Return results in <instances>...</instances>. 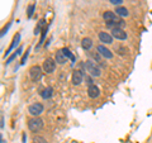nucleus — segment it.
Segmentation results:
<instances>
[{"label": "nucleus", "mask_w": 152, "mask_h": 143, "mask_svg": "<svg viewBox=\"0 0 152 143\" xmlns=\"http://www.w3.org/2000/svg\"><path fill=\"white\" fill-rule=\"evenodd\" d=\"M84 66H85L86 71L91 76H96V77H98V76H100V74H102L100 69H99L98 66H96V63L93 62V61H86V62L84 63Z\"/></svg>", "instance_id": "2"}, {"label": "nucleus", "mask_w": 152, "mask_h": 143, "mask_svg": "<svg viewBox=\"0 0 152 143\" xmlns=\"http://www.w3.org/2000/svg\"><path fill=\"white\" fill-rule=\"evenodd\" d=\"M85 81H86V84L89 85V86H91V85H93V80L90 79L89 76H86V77H85Z\"/></svg>", "instance_id": "21"}, {"label": "nucleus", "mask_w": 152, "mask_h": 143, "mask_svg": "<svg viewBox=\"0 0 152 143\" xmlns=\"http://www.w3.org/2000/svg\"><path fill=\"white\" fill-rule=\"evenodd\" d=\"M33 143H47V141L43 137H39V136H36L33 138Z\"/></svg>", "instance_id": "18"}, {"label": "nucleus", "mask_w": 152, "mask_h": 143, "mask_svg": "<svg viewBox=\"0 0 152 143\" xmlns=\"http://www.w3.org/2000/svg\"><path fill=\"white\" fill-rule=\"evenodd\" d=\"M42 69H43V71L46 74H52L56 69V62L52 58H47V60H45Z\"/></svg>", "instance_id": "3"}, {"label": "nucleus", "mask_w": 152, "mask_h": 143, "mask_svg": "<svg viewBox=\"0 0 152 143\" xmlns=\"http://www.w3.org/2000/svg\"><path fill=\"white\" fill-rule=\"evenodd\" d=\"M28 52H29V50H28V51L26 52V55L23 56V58H22V62H20L22 65H24V63H26V60H27V57H28Z\"/></svg>", "instance_id": "22"}, {"label": "nucleus", "mask_w": 152, "mask_h": 143, "mask_svg": "<svg viewBox=\"0 0 152 143\" xmlns=\"http://www.w3.org/2000/svg\"><path fill=\"white\" fill-rule=\"evenodd\" d=\"M103 18H104V20H105L107 24H108V26H110V27L118 20L117 14H115V13H113V12H105V13L103 14Z\"/></svg>", "instance_id": "6"}, {"label": "nucleus", "mask_w": 152, "mask_h": 143, "mask_svg": "<svg viewBox=\"0 0 152 143\" xmlns=\"http://www.w3.org/2000/svg\"><path fill=\"white\" fill-rule=\"evenodd\" d=\"M115 12H117V15H119V17H127L128 14H129V12L127 10V8H123V7H117Z\"/></svg>", "instance_id": "15"}, {"label": "nucleus", "mask_w": 152, "mask_h": 143, "mask_svg": "<svg viewBox=\"0 0 152 143\" xmlns=\"http://www.w3.org/2000/svg\"><path fill=\"white\" fill-rule=\"evenodd\" d=\"M112 36L117 39H126L127 38V33L122 29V28H113L112 29Z\"/></svg>", "instance_id": "8"}, {"label": "nucleus", "mask_w": 152, "mask_h": 143, "mask_svg": "<svg viewBox=\"0 0 152 143\" xmlns=\"http://www.w3.org/2000/svg\"><path fill=\"white\" fill-rule=\"evenodd\" d=\"M0 127H1V129L4 128V117L1 115V124H0Z\"/></svg>", "instance_id": "24"}, {"label": "nucleus", "mask_w": 152, "mask_h": 143, "mask_svg": "<svg viewBox=\"0 0 152 143\" xmlns=\"http://www.w3.org/2000/svg\"><path fill=\"white\" fill-rule=\"evenodd\" d=\"M28 128H29V131L34 132V133L41 131L42 128H43V120L39 119V118H37V117L32 118V119L28 120Z\"/></svg>", "instance_id": "1"}, {"label": "nucleus", "mask_w": 152, "mask_h": 143, "mask_svg": "<svg viewBox=\"0 0 152 143\" xmlns=\"http://www.w3.org/2000/svg\"><path fill=\"white\" fill-rule=\"evenodd\" d=\"M28 110H29V113L32 114L33 117H38L39 114L43 113V105L39 103H34V104H32V105L28 108Z\"/></svg>", "instance_id": "5"}, {"label": "nucleus", "mask_w": 152, "mask_h": 143, "mask_svg": "<svg viewBox=\"0 0 152 143\" xmlns=\"http://www.w3.org/2000/svg\"><path fill=\"white\" fill-rule=\"evenodd\" d=\"M29 76L33 81H38L42 77V69L39 66H32L29 70Z\"/></svg>", "instance_id": "4"}, {"label": "nucleus", "mask_w": 152, "mask_h": 143, "mask_svg": "<svg viewBox=\"0 0 152 143\" xmlns=\"http://www.w3.org/2000/svg\"><path fill=\"white\" fill-rule=\"evenodd\" d=\"M66 61H67V58H66V56L64 55L62 50H61V51H57V52H56V62L60 63V65H64Z\"/></svg>", "instance_id": "12"}, {"label": "nucleus", "mask_w": 152, "mask_h": 143, "mask_svg": "<svg viewBox=\"0 0 152 143\" xmlns=\"http://www.w3.org/2000/svg\"><path fill=\"white\" fill-rule=\"evenodd\" d=\"M19 39H20V34H17L15 37H14V39H13V43H12V46L9 47V50L5 52V56H8L9 53H10V51L14 48V47H15L18 43H19Z\"/></svg>", "instance_id": "14"}, {"label": "nucleus", "mask_w": 152, "mask_h": 143, "mask_svg": "<svg viewBox=\"0 0 152 143\" xmlns=\"http://www.w3.org/2000/svg\"><path fill=\"white\" fill-rule=\"evenodd\" d=\"M52 94H53V90H52V88H47V89H45L41 93V96L43 99H50L52 96Z\"/></svg>", "instance_id": "16"}, {"label": "nucleus", "mask_w": 152, "mask_h": 143, "mask_svg": "<svg viewBox=\"0 0 152 143\" xmlns=\"http://www.w3.org/2000/svg\"><path fill=\"white\" fill-rule=\"evenodd\" d=\"M88 95L91 99H95L100 95V90H99L96 85H91V86H89V89H88Z\"/></svg>", "instance_id": "10"}, {"label": "nucleus", "mask_w": 152, "mask_h": 143, "mask_svg": "<svg viewBox=\"0 0 152 143\" xmlns=\"http://www.w3.org/2000/svg\"><path fill=\"white\" fill-rule=\"evenodd\" d=\"M62 52H64V55L66 56V58H70L71 61H75V57L72 56V53L70 52L69 48H62Z\"/></svg>", "instance_id": "17"}, {"label": "nucleus", "mask_w": 152, "mask_h": 143, "mask_svg": "<svg viewBox=\"0 0 152 143\" xmlns=\"http://www.w3.org/2000/svg\"><path fill=\"white\" fill-rule=\"evenodd\" d=\"M98 53L103 56L104 58H108V60H110L113 58V53H112V51L110 50H108L107 47H104V46H98Z\"/></svg>", "instance_id": "7"}, {"label": "nucleus", "mask_w": 152, "mask_h": 143, "mask_svg": "<svg viewBox=\"0 0 152 143\" xmlns=\"http://www.w3.org/2000/svg\"><path fill=\"white\" fill-rule=\"evenodd\" d=\"M34 8H36V7L33 5V4L28 7V18H31V17L33 15V10H34Z\"/></svg>", "instance_id": "19"}, {"label": "nucleus", "mask_w": 152, "mask_h": 143, "mask_svg": "<svg viewBox=\"0 0 152 143\" xmlns=\"http://www.w3.org/2000/svg\"><path fill=\"white\" fill-rule=\"evenodd\" d=\"M22 53V47L20 48H18V51H17V55H20Z\"/></svg>", "instance_id": "25"}, {"label": "nucleus", "mask_w": 152, "mask_h": 143, "mask_svg": "<svg viewBox=\"0 0 152 143\" xmlns=\"http://www.w3.org/2000/svg\"><path fill=\"white\" fill-rule=\"evenodd\" d=\"M83 80H84V76H83L81 71H75L72 74V84L74 85H80L83 82Z\"/></svg>", "instance_id": "11"}, {"label": "nucleus", "mask_w": 152, "mask_h": 143, "mask_svg": "<svg viewBox=\"0 0 152 143\" xmlns=\"http://www.w3.org/2000/svg\"><path fill=\"white\" fill-rule=\"evenodd\" d=\"M15 56H17V53H14V55H13V56L10 57V58H9V60L7 61V63H10V62H12V61H13L14 58H15Z\"/></svg>", "instance_id": "23"}, {"label": "nucleus", "mask_w": 152, "mask_h": 143, "mask_svg": "<svg viewBox=\"0 0 152 143\" xmlns=\"http://www.w3.org/2000/svg\"><path fill=\"white\" fill-rule=\"evenodd\" d=\"M81 47H83L85 51L90 50L93 47V41L90 39V38H84V39L81 41Z\"/></svg>", "instance_id": "13"}, {"label": "nucleus", "mask_w": 152, "mask_h": 143, "mask_svg": "<svg viewBox=\"0 0 152 143\" xmlns=\"http://www.w3.org/2000/svg\"><path fill=\"white\" fill-rule=\"evenodd\" d=\"M112 4H114V5H121V4L123 3V0H109Z\"/></svg>", "instance_id": "20"}, {"label": "nucleus", "mask_w": 152, "mask_h": 143, "mask_svg": "<svg viewBox=\"0 0 152 143\" xmlns=\"http://www.w3.org/2000/svg\"><path fill=\"white\" fill-rule=\"evenodd\" d=\"M99 39H100V42L107 43V45L113 43V36L109 34V33H107V32H100L99 33Z\"/></svg>", "instance_id": "9"}]
</instances>
